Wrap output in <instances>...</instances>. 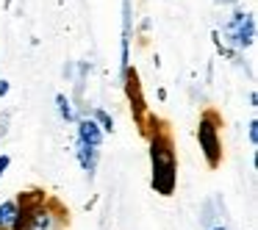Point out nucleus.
I'll use <instances>...</instances> for the list:
<instances>
[{"label":"nucleus","mask_w":258,"mask_h":230,"mask_svg":"<svg viewBox=\"0 0 258 230\" xmlns=\"http://www.w3.org/2000/svg\"><path fill=\"white\" fill-rule=\"evenodd\" d=\"M75 156H78L84 172L89 175V178H95L97 161H100V150H95V147H86V144H81V141H78V147H75Z\"/></svg>","instance_id":"obj_8"},{"label":"nucleus","mask_w":258,"mask_h":230,"mask_svg":"<svg viewBox=\"0 0 258 230\" xmlns=\"http://www.w3.org/2000/svg\"><path fill=\"white\" fill-rule=\"evenodd\" d=\"M45 200H47V191L39 189V186H31V189L20 191V194L14 197L17 213H14V222H12V227H9V230H28L34 213L45 205Z\"/></svg>","instance_id":"obj_4"},{"label":"nucleus","mask_w":258,"mask_h":230,"mask_svg":"<svg viewBox=\"0 0 258 230\" xmlns=\"http://www.w3.org/2000/svg\"><path fill=\"white\" fill-rule=\"evenodd\" d=\"M0 230H3V227H0Z\"/></svg>","instance_id":"obj_17"},{"label":"nucleus","mask_w":258,"mask_h":230,"mask_svg":"<svg viewBox=\"0 0 258 230\" xmlns=\"http://www.w3.org/2000/svg\"><path fill=\"white\" fill-rule=\"evenodd\" d=\"M78 141L86 147H95V150H100L103 144V130L97 128V122L92 117H84L78 119Z\"/></svg>","instance_id":"obj_7"},{"label":"nucleus","mask_w":258,"mask_h":230,"mask_svg":"<svg viewBox=\"0 0 258 230\" xmlns=\"http://www.w3.org/2000/svg\"><path fill=\"white\" fill-rule=\"evenodd\" d=\"M219 119L217 111H206L200 117V125H197V141H200V150L206 156L208 167L217 169L222 164V139H219Z\"/></svg>","instance_id":"obj_2"},{"label":"nucleus","mask_w":258,"mask_h":230,"mask_svg":"<svg viewBox=\"0 0 258 230\" xmlns=\"http://www.w3.org/2000/svg\"><path fill=\"white\" fill-rule=\"evenodd\" d=\"M145 139L150 141V167H153V189L161 197H172L175 186H178V156H175V141L172 130L167 128L164 119L156 114H147L145 128H142Z\"/></svg>","instance_id":"obj_1"},{"label":"nucleus","mask_w":258,"mask_h":230,"mask_svg":"<svg viewBox=\"0 0 258 230\" xmlns=\"http://www.w3.org/2000/svg\"><path fill=\"white\" fill-rule=\"evenodd\" d=\"M9 164H12V158H9V156H0V178H3V175H6Z\"/></svg>","instance_id":"obj_13"},{"label":"nucleus","mask_w":258,"mask_h":230,"mask_svg":"<svg viewBox=\"0 0 258 230\" xmlns=\"http://www.w3.org/2000/svg\"><path fill=\"white\" fill-rule=\"evenodd\" d=\"M247 136H250V144H258V119H252V122H250Z\"/></svg>","instance_id":"obj_12"},{"label":"nucleus","mask_w":258,"mask_h":230,"mask_svg":"<svg viewBox=\"0 0 258 230\" xmlns=\"http://www.w3.org/2000/svg\"><path fill=\"white\" fill-rule=\"evenodd\" d=\"M92 119H95V122H97V128H100V130H106V133H111V130H114V119H111V114H108V111H103V108H95Z\"/></svg>","instance_id":"obj_10"},{"label":"nucleus","mask_w":258,"mask_h":230,"mask_svg":"<svg viewBox=\"0 0 258 230\" xmlns=\"http://www.w3.org/2000/svg\"><path fill=\"white\" fill-rule=\"evenodd\" d=\"M225 39L239 50L250 47L255 42V17L250 12H233V17L225 25Z\"/></svg>","instance_id":"obj_5"},{"label":"nucleus","mask_w":258,"mask_h":230,"mask_svg":"<svg viewBox=\"0 0 258 230\" xmlns=\"http://www.w3.org/2000/svg\"><path fill=\"white\" fill-rule=\"evenodd\" d=\"M222 3H236V0H222Z\"/></svg>","instance_id":"obj_16"},{"label":"nucleus","mask_w":258,"mask_h":230,"mask_svg":"<svg viewBox=\"0 0 258 230\" xmlns=\"http://www.w3.org/2000/svg\"><path fill=\"white\" fill-rule=\"evenodd\" d=\"M56 106H58V114H61V119L73 122V119H75V111H73V106H70L67 95H56Z\"/></svg>","instance_id":"obj_11"},{"label":"nucleus","mask_w":258,"mask_h":230,"mask_svg":"<svg viewBox=\"0 0 258 230\" xmlns=\"http://www.w3.org/2000/svg\"><path fill=\"white\" fill-rule=\"evenodd\" d=\"M9 95V81H0V97Z\"/></svg>","instance_id":"obj_14"},{"label":"nucleus","mask_w":258,"mask_h":230,"mask_svg":"<svg viewBox=\"0 0 258 230\" xmlns=\"http://www.w3.org/2000/svg\"><path fill=\"white\" fill-rule=\"evenodd\" d=\"M67 224H70V208L61 200L47 194L45 205L34 213L28 230H67Z\"/></svg>","instance_id":"obj_3"},{"label":"nucleus","mask_w":258,"mask_h":230,"mask_svg":"<svg viewBox=\"0 0 258 230\" xmlns=\"http://www.w3.org/2000/svg\"><path fill=\"white\" fill-rule=\"evenodd\" d=\"M211 230H228V227H225V224H217V227H211Z\"/></svg>","instance_id":"obj_15"},{"label":"nucleus","mask_w":258,"mask_h":230,"mask_svg":"<svg viewBox=\"0 0 258 230\" xmlns=\"http://www.w3.org/2000/svg\"><path fill=\"white\" fill-rule=\"evenodd\" d=\"M14 213H17V205H14V200L0 202V227H3V230H9V227H12Z\"/></svg>","instance_id":"obj_9"},{"label":"nucleus","mask_w":258,"mask_h":230,"mask_svg":"<svg viewBox=\"0 0 258 230\" xmlns=\"http://www.w3.org/2000/svg\"><path fill=\"white\" fill-rule=\"evenodd\" d=\"M122 81H125V95H128V103H131L134 122L139 125V130H142V128H145V119H147V103H145V95H142L139 72H136V69H125Z\"/></svg>","instance_id":"obj_6"}]
</instances>
